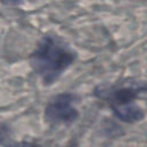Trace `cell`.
<instances>
[{
	"mask_svg": "<svg viewBox=\"0 0 147 147\" xmlns=\"http://www.w3.org/2000/svg\"><path fill=\"white\" fill-rule=\"evenodd\" d=\"M76 96L71 93L56 95L45 108V118L51 123H71L78 117V111L74 106Z\"/></svg>",
	"mask_w": 147,
	"mask_h": 147,
	"instance_id": "3",
	"label": "cell"
},
{
	"mask_svg": "<svg viewBox=\"0 0 147 147\" xmlns=\"http://www.w3.org/2000/svg\"><path fill=\"white\" fill-rule=\"evenodd\" d=\"M147 91V85L136 83L131 86L121 87L109 93L108 100L114 114L126 123H133L144 118V110L134 103V99Z\"/></svg>",
	"mask_w": 147,
	"mask_h": 147,
	"instance_id": "2",
	"label": "cell"
},
{
	"mask_svg": "<svg viewBox=\"0 0 147 147\" xmlns=\"http://www.w3.org/2000/svg\"><path fill=\"white\" fill-rule=\"evenodd\" d=\"M3 146L6 147H40L39 145H36V144H31V142H25V141H22V142H11V141H8L2 144Z\"/></svg>",
	"mask_w": 147,
	"mask_h": 147,
	"instance_id": "4",
	"label": "cell"
},
{
	"mask_svg": "<svg viewBox=\"0 0 147 147\" xmlns=\"http://www.w3.org/2000/svg\"><path fill=\"white\" fill-rule=\"evenodd\" d=\"M20 2H21V0H2V3H5V5H7V3L16 5V3H20Z\"/></svg>",
	"mask_w": 147,
	"mask_h": 147,
	"instance_id": "5",
	"label": "cell"
},
{
	"mask_svg": "<svg viewBox=\"0 0 147 147\" xmlns=\"http://www.w3.org/2000/svg\"><path fill=\"white\" fill-rule=\"evenodd\" d=\"M75 52L56 36H45L31 55V65L44 84H53L74 62Z\"/></svg>",
	"mask_w": 147,
	"mask_h": 147,
	"instance_id": "1",
	"label": "cell"
}]
</instances>
